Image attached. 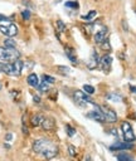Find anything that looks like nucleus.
I'll list each match as a JSON object with an SVG mask.
<instances>
[{"mask_svg":"<svg viewBox=\"0 0 136 161\" xmlns=\"http://www.w3.org/2000/svg\"><path fill=\"white\" fill-rule=\"evenodd\" d=\"M107 35H109V30H107L106 27H103L102 29L98 30L96 34H94V42H96L97 44H102L107 39Z\"/></svg>","mask_w":136,"mask_h":161,"instance_id":"9d476101","label":"nucleus"},{"mask_svg":"<svg viewBox=\"0 0 136 161\" xmlns=\"http://www.w3.org/2000/svg\"><path fill=\"white\" fill-rule=\"evenodd\" d=\"M0 33L6 35L8 38L15 37L18 34V27L11 21H5V23H0Z\"/></svg>","mask_w":136,"mask_h":161,"instance_id":"20e7f679","label":"nucleus"},{"mask_svg":"<svg viewBox=\"0 0 136 161\" xmlns=\"http://www.w3.org/2000/svg\"><path fill=\"white\" fill-rule=\"evenodd\" d=\"M0 88H1V84H0Z\"/></svg>","mask_w":136,"mask_h":161,"instance_id":"4c0bfd02","label":"nucleus"},{"mask_svg":"<svg viewBox=\"0 0 136 161\" xmlns=\"http://www.w3.org/2000/svg\"><path fill=\"white\" fill-rule=\"evenodd\" d=\"M96 108H97V110H94V111L88 112V113H87V117H88V118H92V120H94V121H97V122H106L105 116H103L102 112L100 111L98 106H96Z\"/></svg>","mask_w":136,"mask_h":161,"instance_id":"1a4fd4ad","label":"nucleus"},{"mask_svg":"<svg viewBox=\"0 0 136 161\" xmlns=\"http://www.w3.org/2000/svg\"><path fill=\"white\" fill-rule=\"evenodd\" d=\"M4 47L5 48H15V42L10 38H6L4 40Z\"/></svg>","mask_w":136,"mask_h":161,"instance_id":"4be33fe9","label":"nucleus"},{"mask_svg":"<svg viewBox=\"0 0 136 161\" xmlns=\"http://www.w3.org/2000/svg\"><path fill=\"white\" fill-rule=\"evenodd\" d=\"M134 147V145L130 142H126V141H116L113 145L110 146V150L111 151H122V150H130Z\"/></svg>","mask_w":136,"mask_h":161,"instance_id":"6e6552de","label":"nucleus"},{"mask_svg":"<svg viewBox=\"0 0 136 161\" xmlns=\"http://www.w3.org/2000/svg\"><path fill=\"white\" fill-rule=\"evenodd\" d=\"M64 5L67 6V8H72V9H77L78 6H80V5H78V3H77V1H67Z\"/></svg>","mask_w":136,"mask_h":161,"instance_id":"bb28decb","label":"nucleus"},{"mask_svg":"<svg viewBox=\"0 0 136 161\" xmlns=\"http://www.w3.org/2000/svg\"><path fill=\"white\" fill-rule=\"evenodd\" d=\"M107 100L113 101V102H120V101L122 100V97L120 96V94H117V93H109L107 94Z\"/></svg>","mask_w":136,"mask_h":161,"instance_id":"a211bd4d","label":"nucleus"},{"mask_svg":"<svg viewBox=\"0 0 136 161\" xmlns=\"http://www.w3.org/2000/svg\"><path fill=\"white\" fill-rule=\"evenodd\" d=\"M20 53L15 48H5V47H0V59L1 61L8 62H15L19 59Z\"/></svg>","mask_w":136,"mask_h":161,"instance_id":"7ed1b4c3","label":"nucleus"},{"mask_svg":"<svg viewBox=\"0 0 136 161\" xmlns=\"http://www.w3.org/2000/svg\"><path fill=\"white\" fill-rule=\"evenodd\" d=\"M37 88H38V91H39V92H47V91H48V88H49V83H47L46 81H42Z\"/></svg>","mask_w":136,"mask_h":161,"instance_id":"6ab92c4d","label":"nucleus"},{"mask_svg":"<svg viewBox=\"0 0 136 161\" xmlns=\"http://www.w3.org/2000/svg\"><path fill=\"white\" fill-rule=\"evenodd\" d=\"M9 19L6 18V17H4V15H0V21H8Z\"/></svg>","mask_w":136,"mask_h":161,"instance_id":"473e14b6","label":"nucleus"},{"mask_svg":"<svg viewBox=\"0 0 136 161\" xmlns=\"http://www.w3.org/2000/svg\"><path fill=\"white\" fill-rule=\"evenodd\" d=\"M121 130H122V135H124V138L126 142H130V144L134 142L136 137H135V134H134V130H132L131 125L127 121H124L121 124Z\"/></svg>","mask_w":136,"mask_h":161,"instance_id":"39448f33","label":"nucleus"},{"mask_svg":"<svg viewBox=\"0 0 136 161\" xmlns=\"http://www.w3.org/2000/svg\"><path fill=\"white\" fill-rule=\"evenodd\" d=\"M100 111L102 112V115L105 116V120L106 122H111V124H113V122L117 121V115H116V112L113 111V110L109 108L107 106H98Z\"/></svg>","mask_w":136,"mask_h":161,"instance_id":"423d86ee","label":"nucleus"},{"mask_svg":"<svg viewBox=\"0 0 136 161\" xmlns=\"http://www.w3.org/2000/svg\"><path fill=\"white\" fill-rule=\"evenodd\" d=\"M110 134H111V135H113V136H116V137H117V130H115V128L110 131Z\"/></svg>","mask_w":136,"mask_h":161,"instance_id":"2f4dec72","label":"nucleus"},{"mask_svg":"<svg viewBox=\"0 0 136 161\" xmlns=\"http://www.w3.org/2000/svg\"><path fill=\"white\" fill-rule=\"evenodd\" d=\"M96 15H97V11H96V10H91L87 15H83V17H82V19H83V20L90 21V20H92V19L96 17Z\"/></svg>","mask_w":136,"mask_h":161,"instance_id":"aec40b11","label":"nucleus"},{"mask_svg":"<svg viewBox=\"0 0 136 161\" xmlns=\"http://www.w3.org/2000/svg\"><path fill=\"white\" fill-rule=\"evenodd\" d=\"M33 100H34V102H36V103H39V102H40V98H39L38 96H34Z\"/></svg>","mask_w":136,"mask_h":161,"instance_id":"72a5a7b5","label":"nucleus"},{"mask_svg":"<svg viewBox=\"0 0 136 161\" xmlns=\"http://www.w3.org/2000/svg\"><path fill=\"white\" fill-rule=\"evenodd\" d=\"M57 28H58V30L61 31V33L66 31V24L63 23L62 20H58V21H57Z\"/></svg>","mask_w":136,"mask_h":161,"instance_id":"393cba45","label":"nucleus"},{"mask_svg":"<svg viewBox=\"0 0 136 161\" xmlns=\"http://www.w3.org/2000/svg\"><path fill=\"white\" fill-rule=\"evenodd\" d=\"M83 91H84V93H87V94H93L94 93V87L90 86V84H84Z\"/></svg>","mask_w":136,"mask_h":161,"instance_id":"5701e85b","label":"nucleus"},{"mask_svg":"<svg viewBox=\"0 0 136 161\" xmlns=\"http://www.w3.org/2000/svg\"><path fill=\"white\" fill-rule=\"evenodd\" d=\"M130 90H131V92L136 93V87H135V86H130Z\"/></svg>","mask_w":136,"mask_h":161,"instance_id":"f704fd0d","label":"nucleus"},{"mask_svg":"<svg viewBox=\"0 0 136 161\" xmlns=\"http://www.w3.org/2000/svg\"><path fill=\"white\" fill-rule=\"evenodd\" d=\"M44 117L40 113H38V115H34L33 117H31V125L34 126V127H37V126H42V122H43Z\"/></svg>","mask_w":136,"mask_h":161,"instance_id":"dca6fc26","label":"nucleus"},{"mask_svg":"<svg viewBox=\"0 0 136 161\" xmlns=\"http://www.w3.org/2000/svg\"><path fill=\"white\" fill-rule=\"evenodd\" d=\"M57 72H59V73L67 75V74H69L71 69H69L68 67H64V65H58V67H57Z\"/></svg>","mask_w":136,"mask_h":161,"instance_id":"412c9836","label":"nucleus"},{"mask_svg":"<svg viewBox=\"0 0 136 161\" xmlns=\"http://www.w3.org/2000/svg\"><path fill=\"white\" fill-rule=\"evenodd\" d=\"M86 161H91V157H90V156H87V157H86Z\"/></svg>","mask_w":136,"mask_h":161,"instance_id":"c9c22d12","label":"nucleus"},{"mask_svg":"<svg viewBox=\"0 0 136 161\" xmlns=\"http://www.w3.org/2000/svg\"><path fill=\"white\" fill-rule=\"evenodd\" d=\"M33 150L37 155L43 156L44 159L50 160L58 155V146L48 138H38L33 144Z\"/></svg>","mask_w":136,"mask_h":161,"instance_id":"f257e3e1","label":"nucleus"},{"mask_svg":"<svg viewBox=\"0 0 136 161\" xmlns=\"http://www.w3.org/2000/svg\"><path fill=\"white\" fill-rule=\"evenodd\" d=\"M73 97L80 106H84V105H87V103H92V105H94V102L88 97V94L82 92V91H74Z\"/></svg>","mask_w":136,"mask_h":161,"instance_id":"0eeeda50","label":"nucleus"},{"mask_svg":"<svg viewBox=\"0 0 136 161\" xmlns=\"http://www.w3.org/2000/svg\"><path fill=\"white\" fill-rule=\"evenodd\" d=\"M21 17H23L24 20H28V19L30 18V11L28 10V9H25V10L21 11Z\"/></svg>","mask_w":136,"mask_h":161,"instance_id":"c756f323","label":"nucleus"},{"mask_svg":"<svg viewBox=\"0 0 136 161\" xmlns=\"http://www.w3.org/2000/svg\"><path fill=\"white\" fill-rule=\"evenodd\" d=\"M43 79L46 81L47 83H49V84H50V83H54V82H56L54 78H53L52 75H48V74H44V75H43Z\"/></svg>","mask_w":136,"mask_h":161,"instance_id":"cd10ccee","label":"nucleus"},{"mask_svg":"<svg viewBox=\"0 0 136 161\" xmlns=\"http://www.w3.org/2000/svg\"><path fill=\"white\" fill-rule=\"evenodd\" d=\"M134 116H135V117H136V113H135V115H134Z\"/></svg>","mask_w":136,"mask_h":161,"instance_id":"e433bc0d","label":"nucleus"},{"mask_svg":"<svg viewBox=\"0 0 136 161\" xmlns=\"http://www.w3.org/2000/svg\"><path fill=\"white\" fill-rule=\"evenodd\" d=\"M42 127H43V130H46V131L54 130V127H56L54 120H53L52 117H46L43 120V122H42Z\"/></svg>","mask_w":136,"mask_h":161,"instance_id":"ddd939ff","label":"nucleus"},{"mask_svg":"<svg viewBox=\"0 0 136 161\" xmlns=\"http://www.w3.org/2000/svg\"><path fill=\"white\" fill-rule=\"evenodd\" d=\"M66 55L68 57V59L73 63V64H77V63H78L77 57H76V53H74L73 48H69V47H67V48H66Z\"/></svg>","mask_w":136,"mask_h":161,"instance_id":"2eb2a0df","label":"nucleus"},{"mask_svg":"<svg viewBox=\"0 0 136 161\" xmlns=\"http://www.w3.org/2000/svg\"><path fill=\"white\" fill-rule=\"evenodd\" d=\"M111 64H112V57L106 54L103 55L102 58H100V67L103 69L105 72H109L110 68H111Z\"/></svg>","mask_w":136,"mask_h":161,"instance_id":"9b49d317","label":"nucleus"},{"mask_svg":"<svg viewBox=\"0 0 136 161\" xmlns=\"http://www.w3.org/2000/svg\"><path fill=\"white\" fill-rule=\"evenodd\" d=\"M87 65H88V69H94L100 65V57H98V54H97L96 50L92 52V55H91V59H90V62H88Z\"/></svg>","mask_w":136,"mask_h":161,"instance_id":"f8f14e48","label":"nucleus"},{"mask_svg":"<svg viewBox=\"0 0 136 161\" xmlns=\"http://www.w3.org/2000/svg\"><path fill=\"white\" fill-rule=\"evenodd\" d=\"M11 138H13V135L11 134H6V136H5V140L6 141H10Z\"/></svg>","mask_w":136,"mask_h":161,"instance_id":"7c9ffc66","label":"nucleus"},{"mask_svg":"<svg viewBox=\"0 0 136 161\" xmlns=\"http://www.w3.org/2000/svg\"><path fill=\"white\" fill-rule=\"evenodd\" d=\"M66 130H67V135H68V136H74V134H76V130H74V128L73 127H72V126L71 125H67V126H66Z\"/></svg>","mask_w":136,"mask_h":161,"instance_id":"b1692460","label":"nucleus"},{"mask_svg":"<svg viewBox=\"0 0 136 161\" xmlns=\"http://www.w3.org/2000/svg\"><path fill=\"white\" fill-rule=\"evenodd\" d=\"M117 160L119 161H135L134 159H132V156H130L129 154H125V152L119 154V155H117Z\"/></svg>","mask_w":136,"mask_h":161,"instance_id":"f3484780","label":"nucleus"},{"mask_svg":"<svg viewBox=\"0 0 136 161\" xmlns=\"http://www.w3.org/2000/svg\"><path fill=\"white\" fill-rule=\"evenodd\" d=\"M23 71V62L20 59H17L13 63H0V72L9 75L19 77Z\"/></svg>","mask_w":136,"mask_h":161,"instance_id":"f03ea898","label":"nucleus"},{"mask_svg":"<svg viewBox=\"0 0 136 161\" xmlns=\"http://www.w3.org/2000/svg\"><path fill=\"white\" fill-rule=\"evenodd\" d=\"M68 154L71 155L72 157L77 155V151H76V147L73 146V145H68Z\"/></svg>","mask_w":136,"mask_h":161,"instance_id":"a878e982","label":"nucleus"},{"mask_svg":"<svg viewBox=\"0 0 136 161\" xmlns=\"http://www.w3.org/2000/svg\"><path fill=\"white\" fill-rule=\"evenodd\" d=\"M101 47H102V49H105V50H111V45H110L109 39H106L105 42L101 44Z\"/></svg>","mask_w":136,"mask_h":161,"instance_id":"c85d7f7f","label":"nucleus"},{"mask_svg":"<svg viewBox=\"0 0 136 161\" xmlns=\"http://www.w3.org/2000/svg\"><path fill=\"white\" fill-rule=\"evenodd\" d=\"M27 83L29 84V86L31 87H38L39 86V79H38V75L37 74H34V73H31L28 75V78H27Z\"/></svg>","mask_w":136,"mask_h":161,"instance_id":"4468645a","label":"nucleus"}]
</instances>
